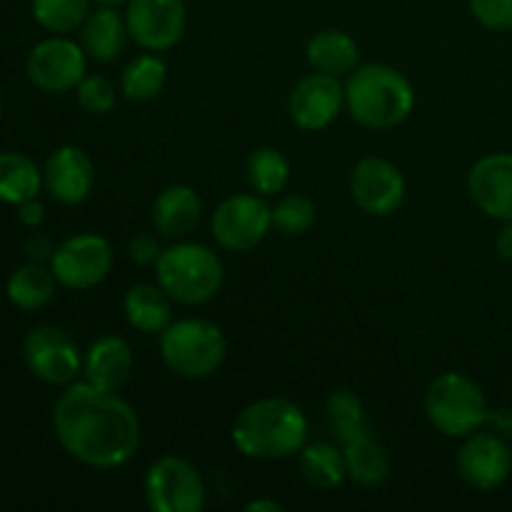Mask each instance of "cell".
<instances>
[{"mask_svg": "<svg viewBox=\"0 0 512 512\" xmlns=\"http://www.w3.org/2000/svg\"><path fill=\"white\" fill-rule=\"evenodd\" d=\"M55 438L65 453L88 468L110 470L130 463L140 448L135 410L93 383H73L53 405Z\"/></svg>", "mask_w": 512, "mask_h": 512, "instance_id": "obj_1", "label": "cell"}, {"mask_svg": "<svg viewBox=\"0 0 512 512\" xmlns=\"http://www.w3.org/2000/svg\"><path fill=\"white\" fill-rule=\"evenodd\" d=\"M308 418L288 398H263L243 408L230 438L235 448L255 460H285L308 443Z\"/></svg>", "mask_w": 512, "mask_h": 512, "instance_id": "obj_2", "label": "cell"}, {"mask_svg": "<svg viewBox=\"0 0 512 512\" xmlns=\"http://www.w3.org/2000/svg\"><path fill=\"white\" fill-rule=\"evenodd\" d=\"M345 105L353 120L370 130L398 128L415 105V90L398 68L385 63L360 65L345 83Z\"/></svg>", "mask_w": 512, "mask_h": 512, "instance_id": "obj_3", "label": "cell"}, {"mask_svg": "<svg viewBox=\"0 0 512 512\" xmlns=\"http://www.w3.org/2000/svg\"><path fill=\"white\" fill-rule=\"evenodd\" d=\"M155 275L173 303L203 305L223 285V263L208 245L175 243L155 260Z\"/></svg>", "mask_w": 512, "mask_h": 512, "instance_id": "obj_4", "label": "cell"}, {"mask_svg": "<svg viewBox=\"0 0 512 512\" xmlns=\"http://www.w3.org/2000/svg\"><path fill=\"white\" fill-rule=\"evenodd\" d=\"M160 355L165 368L178 378L203 380L218 373L228 355V340L208 320H178L160 333Z\"/></svg>", "mask_w": 512, "mask_h": 512, "instance_id": "obj_5", "label": "cell"}, {"mask_svg": "<svg viewBox=\"0 0 512 512\" xmlns=\"http://www.w3.org/2000/svg\"><path fill=\"white\" fill-rule=\"evenodd\" d=\"M425 415L445 438H468L490 420L488 398L473 378L463 373H443L428 385Z\"/></svg>", "mask_w": 512, "mask_h": 512, "instance_id": "obj_6", "label": "cell"}, {"mask_svg": "<svg viewBox=\"0 0 512 512\" xmlns=\"http://www.w3.org/2000/svg\"><path fill=\"white\" fill-rule=\"evenodd\" d=\"M145 503L153 512H200L205 483L198 468L175 455L155 460L145 473Z\"/></svg>", "mask_w": 512, "mask_h": 512, "instance_id": "obj_7", "label": "cell"}, {"mask_svg": "<svg viewBox=\"0 0 512 512\" xmlns=\"http://www.w3.org/2000/svg\"><path fill=\"white\" fill-rule=\"evenodd\" d=\"M270 228H273V208L263 198L250 193L225 198L210 220L215 243L233 253L253 250L255 245L263 243Z\"/></svg>", "mask_w": 512, "mask_h": 512, "instance_id": "obj_8", "label": "cell"}, {"mask_svg": "<svg viewBox=\"0 0 512 512\" xmlns=\"http://www.w3.org/2000/svg\"><path fill=\"white\" fill-rule=\"evenodd\" d=\"M113 268V248L103 235L83 233L63 240L53 250L50 270L58 285L70 290H90L103 283Z\"/></svg>", "mask_w": 512, "mask_h": 512, "instance_id": "obj_9", "label": "cell"}, {"mask_svg": "<svg viewBox=\"0 0 512 512\" xmlns=\"http://www.w3.org/2000/svg\"><path fill=\"white\" fill-rule=\"evenodd\" d=\"M85 50L65 35H53L35 45L25 60L28 80L48 95L75 90L85 78Z\"/></svg>", "mask_w": 512, "mask_h": 512, "instance_id": "obj_10", "label": "cell"}, {"mask_svg": "<svg viewBox=\"0 0 512 512\" xmlns=\"http://www.w3.org/2000/svg\"><path fill=\"white\" fill-rule=\"evenodd\" d=\"M23 358L30 373L48 385H68L78 375L80 350L78 343L58 325H38L23 343Z\"/></svg>", "mask_w": 512, "mask_h": 512, "instance_id": "obj_11", "label": "cell"}, {"mask_svg": "<svg viewBox=\"0 0 512 512\" xmlns=\"http://www.w3.org/2000/svg\"><path fill=\"white\" fill-rule=\"evenodd\" d=\"M188 13L183 0H128V35L150 53L170 50L185 33Z\"/></svg>", "mask_w": 512, "mask_h": 512, "instance_id": "obj_12", "label": "cell"}, {"mask_svg": "<svg viewBox=\"0 0 512 512\" xmlns=\"http://www.w3.org/2000/svg\"><path fill=\"white\" fill-rule=\"evenodd\" d=\"M350 195L363 213L388 218L403 208L405 178L385 158H363L350 173Z\"/></svg>", "mask_w": 512, "mask_h": 512, "instance_id": "obj_13", "label": "cell"}, {"mask_svg": "<svg viewBox=\"0 0 512 512\" xmlns=\"http://www.w3.org/2000/svg\"><path fill=\"white\" fill-rule=\"evenodd\" d=\"M458 473L480 493L500 488L512 473V453L500 435L473 433L458 453Z\"/></svg>", "mask_w": 512, "mask_h": 512, "instance_id": "obj_14", "label": "cell"}, {"mask_svg": "<svg viewBox=\"0 0 512 512\" xmlns=\"http://www.w3.org/2000/svg\"><path fill=\"white\" fill-rule=\"evenodd\" d=\"M345 103V88L338 75L313 73L300 80L288 98V113L298 128L323 130L338 118Z\"/></svg>", "mask_w": 512, "mask_h": 512, "instance_id": "obj_15", "label": "cell"}, {"mask_svg": "<svg viewBox=\"0 0 512 512\" xmlns=\"http://www.w3.org/2000/svg\"><path fill=\"white\" fill-rule=\"evenodd\" d=\"M43 185L60 205H80L95 185L93 158L78 145H60L43 168Z\"/></svg>", "mask_w": 512, "mask_h": 512, "instance_id": "obj_16", "label": "cell"}, {"mask_svg": "<svg viewBox=\"0 0 512 512\" xmlns=\"http://www.w3.org/2000/svg\"><path fill=\"white\" fill-rule=\"evenodd\" d=\"M470 200L488 218L512 220V153H490L468 173Z\"/></svg>", "mask_w": 512, "mask_h": 512, "instance_id": "obj_17", "label": "cell"}, {"mask_svg": "<svg viewBox=\"0 0 512 512\" xmlns=\"http://www.w3.org/2000/svg\"><path fill=\"white\" fill-rule=\"evenodd\" d=\"M203 203L190 185H168L153 203V228L160 238H188L200 223Z\"/></svg>", "mask_w": 512, "mask_h": 512, "instance_id": "obj_18", "label": "cell"}, {"mask_svg": "<svg viewBox=\"0 0 512 512\" xmlns=\"http://www.w3.org/2000/svg\"><path fill=\"white\" fill-rule=\"evenodd\" d=\"M133 365V350L118 335H105V338L95 340L83 360L88 383L105 390L123 388L133 375Z\"/></svg>", "mask_w": 512, "mask_h": 512, "instance_id": "obj_19", "label": "cell"}, {"mask_svg": "<svg viewBox=\"0 0 512 512\" xmlns=\"http://www.w3.org/2000/svg\"><path fill=\"white\" fill-rule=\"evenodd\" d=\"M128 38V25L115 5H100L98 10L88 13L85 23L80 25V45L85 55L98 63H110L118 58Z\"/></svg>", "mask_w": 512, "mask_h": 512, "instance_id": "obj_20", "label": "cell"}, {"mask_svg": "<svg viewBox=\"0 0 512 512\" xmlns=\"http://www.w3.org/2000/svg\"><path fill=\"white\" fill-rule=\"evenodd\" d=\"M345 455V468H348V478L353 483L365 485V488H378L388 480L390 475V455L378 443L373 435V428L363 430V433L353 435V438L340 443Z\"/></svg>", "mask_w": 512, "mask_h": 512, "instance_id": "obj_21", "label": "cell"}, {"mask_svg": "<svg viewBox=\"0 0 512 512\" xmlns=\"http://www.w3.org/2000/svg\"><path fill=\"white\" fill-rule=\"evenodd\" d=\"M123 310L128 323L135 330L148 335L163 333L173 320V308H170V295L160 285L138 283L125 293Z\"/></svg>", "mask_w": 512, "mask_h": 512, "instance_id": "obj_22", "label": "cell"}, {"mask_svg": "<svg viewBox=\"0 0 512 512\" xmlns=\"http://www.w3.org/2000/svg\"><path fill=\"white\" fill-rule=\"evenodd\" d=\"M305 53H308L310 65L315 70L338 75V78L345 73H353L360 60L358 43L343 30H320V33H315L308 40Z\"/></svg>", "mask_w": 512, "mask_h": 512, "instance_id": "obj_23", "label": "cell"}, {"mask_svg": "<svg viewBox=\"0 0 512 512\" xmlns=\"http://www.w3.org/2000/svg\"><path fill=\"white\" fill-rule=\"evenodd\" d=\"M43 190V170L28 155L5 150L0 153V203L18 208L30 198H38Z\"/></svg>", "mask_w": 512, "mask_h": 512, "instance_id": "obj_24", "label": "cell"}, {"mask_svg": "<svg viewBox=\"0 0 512 512\" xmlns=\"http://www.w3.org/2000/svg\"><path fill=\"white\" fill-rule=\"evenodd\" d=\"M55 285H58V280H55L53 270L30 260V263L20 265L10 273L8 283H5V295L15 308L40 310L53 300Z\"/></svg>", "mask_w": 512, "mask_h": 512, "instance_id": "obj_25", "label": "cell"}, {"mask_svg": "<svg viewBox=\"0 0 512 512\" xmlns=\"http://www.w3.org/2000/svg\"><path fill=\"white\" fill-rule=\"evenodd\" d=\"M298 463L305 483L318 490H333L348 478L343 448H335L330 443L303 445Z\"/></svg>", "mask_w": 512, "mask_h": 512, "instance_id": "obj_26", "label": "cell"}, {"mask_svg": "<svg viewBox=\"0 0 512 512\" xmlns=\"http://www.w3.org/2000/svg\"><path fill=\"white\" fill-rule=\"evenodd\" d=\"M168 80V65L158 55H138L130 60L120 78V90L133 103H150L158 98Z\"/></svg>", "mask_w": 512, "mask_h": 512, "instance_id": "obj_27", "label": "cell"}, {"mask_svg": "<svg viewBox=\"0 0 512 512\" xmlns=\"http://www.w3.org/2000/svg\"><path fill=\"white\" fill-rule=\"evenodd\" d=\"M248 183L255 193L260 195H278L283 193L285 185L290 180V163L278 148H270V145H263V148H255L250 153L248 165Z\"/></svg>", "mask_w": 512, "mask_h": 512, "instance_id": "obj_28", "label": "cell"}, {"mask_svg": "<svg viewBox=\"0 0 512 512\" xmlns=\"http://www.w3.org/2000/svg\"><path fill=\"white\" fill-rule=\"evenodd\" d=\"M325 418H328V428L338 438V443L373 428L368 415H365L363 403H360V398L353 390H335V393H330L328 403H325Z\"/></svg>", "mask_w": 512, "mask_h": 512, "instance_id": "obj_29", "label": "cell"}, {"mask_svg": "<svg viewBox=\"0 0 512 512\" xmlns=\"http://www.w3.org/2000/svg\"><path fill=\"white\" fill-rule=\"evenodd\" d=\"M33 18L48 33L65 35L78 30L90 13V0H33Z\"/></svg>", "mask_w": 512, "mask_h": 512, "instance_id": "obj_30", "label": "cell"}, {"mask_svg": "<svg viewBox=\"0 0 512 512\" xmlns=\"http://www.w3.org/2000/svg\"><path fill=\"white\" fill-rule=\"evenodd\" d=\"M318 210L308 195L290 193L283 195L273 205V228L283 235H303L315 225Z\"/></svg>", "mask_w": 512, "mask_h": 512, "instance_id": "obj_31", "label": "cell"}, {"mask_svg": "<svg viewBox=\"0 0 512 512\" xmlns=\"http://www.w3.org/2000/svg\"><path fill=\"white\" fill-rule=\"evenodd\" d=\"M75 90H78L80 108L93 115L110 113L118 100V90L105 75H85Z\"/></svg>", "mask_w": 512, "mask_h": 512, "instance_id": "obj_32", "label": "cell"}, {"mask_svg": "<svg viewBox=\"0 0 512 512\" xmlns=\"http://www.w3.org/2000/svg\"><path fill=\"white\" fill-rule=\"evenodd\" d=\"M470 13L480 25L498 33L512 30V0H468Z\"/></svg>", "mask_w": 512, "mask_h": 512, "instance_id": "obj_33", "label": "cell"}, {"mask_svg": "<svg viewBox=\"0 0 512 512\" xmlns=\"http://www.w3.org/2000/svg\"><path fill=\"white\" fill-rule=\"evenodd\" d=\"M160 243L155 235L150 233H140L135 235V238H130L128 243V258L133 260V263L138 265H148V263H155V260L160 258Z\"/></svg>", "mask_w": 512, "mask_h": 512, "instance_id": "obj_34", "label": "cell"}, {"mask_svg": "<svg viewBox=\"0 0 512 512\" xmlns=\"http://www.w3.org/2000/svg\"><path fill=\"white\" fill-rule=\"evenodd\" d=\"M18 220L25 228H40L45 220V208L38 198H30L18 205Z\"/></svg>", "mask_w": 512, "mask_h": 512, "instance_id": "obj_35", "label": "cell"}, {"mask_svg": "<svg viewBox=\"0 0 512 512\" xmlns=\"http://www.w3.org/2000/svg\"><path fill=\"white\" fill-rule=\"evenodd\" d=\"M53 250V245L45 238H40V235H33V238L25 240V255H28L33 263H45V260H50L53 258Z\"/></svg>", "mask_w": 512, "mask_h": 512, "instance_id": "obj_36", "label": "cell"}, {"mask_svg": "<svg viewBox=\"0 0 512 512\" xmlns=\"http://www.w3.org/2000/svg\"><path fill=\"white\" fill-rule=\"evenodd\" d=\"M495 250H498L500 260L512 265V220H505L500 228L498 238H495Z\"/></svg>", "mask_w": 512, "mask_h": 512, "instance_id": "obj_37", "label": "cell"}, {"mask_svg": "<svg viewBox=\"0 0 512 512\" xmlns=\"http://www.w3.org/2000/svg\"><path fill=\"white\" fill-rule=\"evenodd\" d=\"M245 512H283V505L278 500H253L245 505Z\"/></svg>", "mask_w": 512, "mask_h": 512, "instance_id": "obj_38", "label": "cell"}, {"mask_svg": "<svg viewBox=\"0 0 512 512\" xmlns=\"http://www.w3.org/2000/svg\"><path fill=\"white\" fill-rule=\"evenodd\" d=\"M93 3H98V5H123V3H128V0H93Z\"/></svg>", "mask_w": 512, "mask_h": 512, "instance_id": "obj_39", "label": "cell"}, {"mask_svg": "<svg viewBox=\"0 0 512 512\" xmlns=\"http://www.w3.org/2000/svg\"><path fill=\"white\" fill-rule=\"evenodd\" d=\"M0 113H3V95H0Z\"/></svg>", "mask_w": 512, "mask_h": 512, "instance_id": "obj_40", "label": "cell"}]
</instances>
